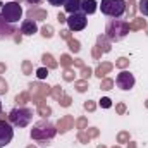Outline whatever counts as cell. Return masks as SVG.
Segmentation results:
<instances>
[{"instance_id": "6da1fadb", "label": "cell", "mask_w": 148, "mask_h": 148, "mask_svg": "<svg viewBox=\"0 0 148 148\" xmlns=\"http://www.w3.org/2000/svg\"><path fill=\"white\" fill-rule=\"evenodd\" d=\"M55 134H57V127L50 121H40L31 129V140H36L41 145H50L48 141L53 140Z\"/></svg>"}, {"instance_id": "7a4b0ae2", "label": "cell", "mask_w": 148, "mask_h": 148, "mask_svg": "<svg viewBox=\"0 0 148 148\" xmlns=\"http://www.w3.org/2000/svg\"><path fill=\"white\" fill-rule=\"evenodd\" d=\"M129 35V23L122 19H109L105 26V36L114 41H121Z\"/></svg>"}, {"instance_id": "3957f363", "label": "cell", "mask_w": 148, "mask_h": 148, "mask_svg": "<svg viewBox=\"0 0 148 148\" xmlns=\"http://www.w3.org/2000/svg\"><path fill=\"white\" fill-rule=\"evenodd\" d=\"M100 9L102 14L112 17V19H119L126 14L127 10V2L126 0H102L100 2Z\"/></svg>"}, {"instance_id": "277c9868", "label": "cell", "mask_w": 148, "mask_h": 148, "mask_svg": "<svg viewBox=\"0 0 148 148\" xmlns=\"http://www.w3.org/2000/svg\"><path fill=\"white\" fill-rule=\"evenodd\" d=\"M0 17L9 24H16L23 17V7L16 0L5 2V3L0 2Z\"/></svg>"}, {"instance_id": "5b68a950", "label": "cell", "mask_w": 148, "mask_h": 148, "mask_svg": "<svg viewBox=\"0 0 148 148\" xmlns=\"http://www.w3.org/2000/svg\"><path fill=\"white\" fill-rule=\"evenodd\" d=\"M33 121V110L28 107H16L9 112V122L16 127H26Z\"/></svg>"}, {"instance_id": "8992f818", "label": "cell", "mask_w": 148, "mask_h": 148, "mask_svg": "<svg viewBox=\"0 0 148 148\" xmlns=\"http://www.w3.org/2000/svg\"><path fill=\"white\" fill-rule=\"evenodd\" d=\"M14 138V129L12 124L9 122V119L0 117V148L7 147Z\"/></svg>"}, {"instance_id": "52a82bcc", "label": "cell", "mask_w": 148, "mask_h": 148, "mask_svg": "<svg viewBox=\"0 0 148 148\" xmlns=\"http://www.w3.org/2000/svg\"><path fill=\"white\" fill-rule=\"evenodd\" d=\"M66 24H67L69 31H83V29L86 28V24H88L86 14H83V12H74V14H71V16L67 17Z\"/></svg>"}, {"instance_id": "ba28073f", "label": "cell", "mask_w": 148, "mask_h": 148, "mask_svg": "<svg viewBox=\"0 0 148 148\" xmlns=\"http://www.w3.org/2000/svg\"><path fill=\"white\" fill-rule=\"evenodd\" d=\"M134 83H136V79H134V76L129 73V71H121V73L117 74V77H115V84H117V88L122 90V91L133 90Z\"/></svg>"}, {"instance_id": "9c48e42d", "label": "cell", "mask_w": 148, "mask_h": 148, "mask_svg": "<svg viewBox=\"0 0 148 148\" xmlns=\"http://www.w3.org/2000/svg\"><path fill=\"white\" fill-rule=\"evenodd\" d=\"M48 93H52V90H50V86H47V84H41V83H31L29 84V95L33 97V102L35 103H41V100L48 95Z\"/></svg>"}, {"instance_id": "30bf717a", "label": "cell", "mask_w": 148, "mask_h": 148, "mask_svg": "<svg viewBox=\"0 0 148 148\" xmlns=\"http://www.w3.org/2000/svg\"><path fill=\"white\" fill-rule=\"evenodd\" d=\"M35 33H38L36 21H33V19H24V21L21 23V35H24V36H33Z\"/></svg>"}, {"instance_id": "8fae6325", "label": "cell", "mask_w": 148, "mask_h": 148, "mask_svg": "<svg viewBox=\"0 0 148 148\" xmlns=\"http://www.w3.org/2000/svg\"><path fill=\"white\" fill-rule=\"evenodd\" d=\"M73 126H74V119L71 115H64V117H60V121L57 122V133L64 134V133H67L69 129H73Z\"/></svg>"}, {"instance_id": "7c38bea8", "label": "cell", "mask_w": 148, "mask_h": 148, "mask_svg": "<svg viewBox=\"0 0 148 148\" xmlns=\"http://www.w3.org/2000/svg\"><path fill=\"white\" fill-rule=\"evenodd\" d=\"M14 33H16L14 26H12V24H9V23H5V21L0 17V40L12 38V36H14Z\"/></svg>"}, {"instance_id": "4fadbf2b", "label": "cell", "mask_w": 148, "mask_h": 148, "mask_svg": "<svg viewBox=\"0 0 148 148\" xmlns=\"http://www.w3.org/2000/svg\"><path fill=\"white\" fill-rule=\"evenodd\" d=\"M98 136V129L97 127H86V129H83V131H79V134H77V140L81 141V143H88L91 138H97Z\"/></svg>"}, {"instance_id": "5bb4252c", "label": "cell", "mask_w": 148, "mask_h": 148, "mask_svg": "<svg viewBox=\"0 0 148 148\" xmlns=\"http://www.w3.org/2000/svg\"><path fill=\"white\" fill-rule=\"evenodd\" d=\"M97 9H98L97 0H81V12H83V14L91 16V14L97 12Z\"/></svg>"}, {"instance_id": "9a60e30c", "label": "cell", "mask_w": 148, "mask_h": 148, "mask_svg": "<svg viewBox=\"0 0 148 148\" xmlns=\"http://www.w3.org/2000/svg\"><path fill=\"white\" fill-rule=\"evenodd\" d=\"M97 48H98L102 53H109L112 50V41L105 36V35H100V36L97 38Z\"/></svg>"}, {"instance_id": "2e32d148", "label": "cell", "mask_w": 148, "mask_h": 148, "mask_svg": "<svg viewBox=\"0 0 148 148\" xmlns=\"http://www.w3.org/2000/svg\"><path fill=\"white\" fill-rule=\"evenodd\" d=\"M47 10L43 9H38V7H31L28 10V19H33V21H45L47 19Z\"/></svg>"}, {"instance_id": "e0dca14e", "label": "cell", "mask_w": 148, "mask_h": 148, "mask_svg": "<svg viewBox=\"0 0 148 148\" xmlns=\"http://www.w3.org/2000/svg\"><path fill=\"white\" fill-rule=\"evenodd\" d=\"M64 9L66 12L74 14V12H81V0H67L64 3Z\"/></svg>"}, {"instance_id": "ac0fdd59", "label": "cell", "mask_w": 148, "mask_h": 148, "mask_svg": "<svg viewBox=\"0 0 148 148\" xmlns=\"http://www.w3.org/2000/svg\"><path fill=\"white\" fill-rule=\"evenodd\" d=\"M112 69H114V64H110V62H103V64H100V66L97 67L95 76H98L100 79H103V76H105V74H109Z\"/></svg>"}, {"instance_id": "d6986e66", "label": "cell", "mask_w": 148, "mask_h": 148, "mask_svg": "<svg viewBox=\"0 0 148 148\" xmlns=\"http://www.w3.org/2000/svg\"><path fill=\"white\" fill-rule=\"evenodd\" d=\"M41 62L45 64V67H48V69H57V62H55V59L50 55V53H43L41 55Z\"/></svg>"}, {"instance_id": "ffe728a7", "label": "cell", "mask_w": 148, "mask_h": 148, "mask_svg": "<svg viewBox=\"0 0 148 148\" xmlns=\"http://www.w3.org/2000/svg\"><path fill=\"white\" fill-rule=\"evenodd\" d=\"M143 28H147L145 19H134L133 23H129V31H136V29H143Z\"/></svg>"}, {"instance_id": "44dd1931", "label": "cell", "mask_w": 148, "mask_h": 148, "mask_svg": "<svg viewBox=\"0 0 148 148\" xmlns=\"http://www.w3.org/2000/svg\"><path fill=\"white\" fill-rule=\"evenodd\" d=\"M31 100V95L29 93H19L17 97H16V103L19 105V107H24V103H28Z\"/></svg>"}, {"instance_id": "7402d4cb", "label": "cell", "mask_w": 148, "mask_h": 148, "mask_svg": "<svg viewBox=\"0 0 148 148\" xmlns=\"http://www.w3.org/2000/svg\"><path fill=\"white\" fill-rule=\"evenodd\" d=\"M67 45H69V50L74 52V53H77L79 50H81V45H79V41L77 40H74V38H67Z\"/></svg>"}, {"instance_id": "603a6c76", "label": "cell", "mask_w": 148, "mask_h": 148, "mask_svg": "<svg viewBox=\"0 0 148 148\" xmlns=\"http://www.w3.org/2000/svg\"><path fill=\"white\" fill-rule=\"evenodd\" d=\"M74 88H76V91H79V93H84V91L88 90V81H86V79L76 81V83H74Z\"/></svg>"}, {"instance_id": "cb8c5ba5", "label": "cell", "mask_w": 148, "mask_h": 148, "mask_svg": "<svg viewBox=\"0 0 148 148\" xmlns=\"http://www.w3.org/2000/svg\"><path fill=\"white\" fill-rule=\"evenodd\" d=\"M38 114H40L41 117H48V115L52 114V109H50L48 105H45V103H38Z\"/></svg>"}, {"instance_id": "d4e9b609", "label": "cell", "mask_w": 148, "mask_h": 148, "mask_svg": "<svg viewBox=\"0 0 148 148\" xmlns=\"http://www.w3.org/2000/svg\"><path fill=\"white\" fill-rule=\"evenodd\" d=\"M112 86H114V79H109V77H103V79H102V83H100V88H102V90H105V91L112 90Z\"/></svg>"}, {"instance_id": "484cf974", "label": "cell", "mask_w": 148, "mask_h": 148, "mask_svg": "<svg viewBox=\"0 0 148 148\" xmlns=\"http://www.w3.org/2000/svg\"><path fill=\"white\" fill-rule=\"evenodd\" d=\"M138 10H140L143 16L148 17V0H140V2H138Z\"/></svg>"}, {"instance_id": "4316f807", "label": "cell", "mask_w": 148, "mask_h": 148, "mask_svg": "<svg viewBox=\"0 0 148 148\" xmlns=\"http://www.w3.org/2000/svg\"><path fill=\"white\" fill-rule=\"evenodd\" d=\"M52 97H53V98L59 102V100L64 97V91H62V88H60V86H53V88H52Z\"/></svg>"}, {"instance_id": "83f0119b", "label": "cell", "mask_w": 148, "mask_h": 148, "mask_svg": "<svg viewBox=\"0 0 148 148\" xmlns=\"http://www.w3.org/2000/svg\"><path fill=\"white\" fill-rule=\"evenodd\" d=\"M41 35L45 38H52L53 36V28H52L50 24H45V26L41 28Z\"/></svg>"}, {"instance_id": "f1b7e54d", "label": "cell", "mask_w": 148, "mask_h": 148, "mask_svg": "<svg viewBox=\"0 0 148 148\" xmlns=\"http://www.w3.org/2000/svg\"><path fill=\"white\" fill-rule=\"evenodd\" d=\"M48 71H50V69H48V67H45V66H43V67H38V69H36V77H38V79H47Z\"/></svg>"}, {"instance_id": "f546056e", "label": "cell", "mask_w": 148, "mask_h": 148, "mask_svg": "<svg viewBox=\"0 0 148 148\" xmlns=\"http://www.w3.org/2000/svg\"><path fill=\"white\" fill-rule=\"evenodd\" d=\"M129 66V59H126V57H119L117 60H115V67H121V69H126Z\"/></svg>"}, {"instance_id": "4dcf8cb0", "label": "cell", "mask_w": 148, "mask_h": 148, "mask_svg": "<svg viewBox=\"0 0 148 148\" xmlns=\"http://www.w3.org/2000/svg\"><path fill=\"white\" fill-rule=\"evenodd\" d=\"M117 143H129V133L127 131H121L117 134Z\"/></svg>"}, {"instance_id": "1f68e13d", "label": "cell", "mask_w": 148, "mask_h": 148, "mask_svg": "<svg viewBox=\"0 0 148 148\" xmlns=\"http://www.w3.org/2000/svg\"><path fill=\"white\" fill-rule=\"evenodd\" d=\"M64 79H66V81H74V79H76V73H74V69L66 67V71H64Z\"/></svg>"}, {"instance_id": "d6a6232c", "label": "cell", "mask_w": 148, "mask_h": 148, "mask_svg": "<svg viewBox=\"0 0 148 148\" xmlns=\"http://www.w3.org/2000/svg\"><path fill=\"white\" fill-rule=\"evenodd\" d=\"M73 64H74V60L69 57V55H67V53L60 57V66H64V67H71Z\"/></svg>"}, {"instance_id": "836d02e7", "label": "cell", "mask_w": 148, "mask_h": 148, "mask_svg": "<svg viewBox=\"0 0 148 148\" xmlns=\"http://www.w3.org/2000/svg\"><path fill=\"white\" fill-rule=\"evenodd\" d=\"M74 124L77 126V129H79V131H83V129H86V127H88V122H86V119H84V117H79Z\"/></svg>"}, {"instance_id": "e575fe53", "label": "cell", "mask_w": 148, "mask_h": 148, "mask_svg": "<svg viewBox=\"0 0 148 148\" xmlns=\"http://www.w3.org/2000/svg\"><path fill=\"white\" fill-rule=\"evenodd\" d=\"M31 71H33L31 62H29V60H23V73L28 76V74H31Z\"/></svg>"}, {"instance_id": "d590c367", "label": "cell", "mask_w": 148, "mask_h": 148, "mask_svg": "<svg viewBox=\"0 0 148 148\" xmlns=\"http://www.w3.org/2000/svg\"><path fill=\"white\" fill-rule=\"evenodd\" d=\"M7 91H9V84L3 77H0V95H5Z\"/></svg>"}, {"instance_id": "8d00e7d4", "label": "cell", "mask_w": 148, "mask_h": 148, "mask_svg": "<svg viewBox=\"0 0 148 148\" xmlns=\"http://www.w3.org/2000/svg\"><path fill=\"white\" fill-rule=\"evenodd\" d=\"M91 74H93V71H91L90 67H86V66H83V67H81V77H83V79H88Z\"/></svg>"}, {"instance_id": "74e56055", "label": "cell", "mask_w": 148, "mask_h": 148, "mask_svg": "<svg viewBox=\"0 0 148 148\" xmlns=\"http://www.w3.org/2000/svg\"><path fill=\"white\" fill-rule=\"evenodd\" d=\"M83 107H84V110H88V112H93L95 109H97V105H95V102H91V100H86Z\"/></svg>"}, {"instance_id": "f35d334b", "label": "cell", "mask_w": 148, "mask_h": 148, "mask_svg": "<svg viewBox=\"0 0 148 148\" xmlns=\"http://www.w3.org/2000/svg\"><path fill=\"white\" fill-rule=\"evenodd\" d=\"M59 103H60L62 107H69V105H71V97H69V95H64V97L59 100Z\"/></svg>"}, {"instance_id": "ab89813d", "label": "cell", "mask_w": 148, "mask_h": 148, "mask_svg": "<svg viewBox=\"0 0 148 148\" xmlns=\"http://www.w3.org/2000/svg\"><path fill=\"white\" fill-rule=\"evenodd\" d=\"M100 105H102L103 109H110L112 107V100L110 98H107V97H103V98L100 100Z\"/></svg>"}, {"instance_id": "60d3db41", "label": "cell", "mask_w": 148, "mask_h": 148, "mask_svg": "<svg viewBox=\"0 0 148 148\" xmlns=\"http://www.w3.org/2000/svg\"><path fill=\"white\" fill-rule=\"evenodd\" d=\"M115 112H117L119 115L126 114V105H124V103H117V105H115Z\"/></svg>"}, {"instance_id": "b9f144b4", "label": "cell", "mask_w": 148, "mask_h": 148, "mask_svg": "<svg viewBox=\"0 0 148 148\" xmlns=\"http://www.w3.org/2000/svg\"><path fill=\"white\" fill-rule=\"evenodd\" d=\"M67 0H48V3L50 5H53V7H60V5H64Z\"/></svg>"}, {"instance_id": "7bdbcfd3", "label": "cell", "mask_w": 148, "mask_h": 148, "mask_svg": "<svg viewBox=\"0 0 148 148\" xmlns=\"http://www.w3.org/2000/svg\"><path fill=\"white\" fill-rule=\"evenodd\" d=\"M93 57H95V59H100V57H102V52H100L97 47L93 48Z\"/></svg>"}, {"instance_id": "ee69618b", "label": "cell", "mask_w": 148, "mask_h": 148, "mask_svg": "<svg viewBox=\"0 0 148 148\" xmlns=\"http://www.w3.org/2000/svg\"><path fill=\"white\" fill-rule=\"evenodd\" d=\"M57 21H59V23H66V21H67V17H66V16H64V14L60 12V14L57 16Z\"/></svg>"}, {"instance_id": "f6af8a7d", "label": "cell", "mask_w": 148, "mask_h": 148, "mask_svg": "<svg viewBox=\"0 0 148 148\" xmlns=\"http://www.w3.org/2000/svg\"><path fill=\"white\" fill-rule=\"evenodd\" d=\"M26 2H28V3H31V5L35 7V5H40V3H41L43 0H26Z\"/></svg>"}, {"instance_id": "bcb514c9", "label": "cell", "mask_w": 148, "mask_h": 148, "mask_svg": "<svg viewBox=\"0 0 148 148\" xmlns=\"http://www.w3.org/2000/svg\"><path fill=\"white\" fill-rule=\"evenodd\" d=\"M5 69H7V66H5V64H2V62H0V74H2V73H5Z\"/></svg>"}, {"instance_id": "7dc6e473", "label": "cell", "mask_w": 148, "mask_h": 148, "mask_svg": "<svg viewBox=\"0 0 148 148\" xmlns=\"http://www.w3.org/2000/svg\"><path fill=\"white\" fill-rule=\"evenodd\" d=\"M129 5H133V0H129ZM129 16L133 17V7H129ZM133 19H134V17H133Z\"/></svg>"}, {"instance_id": "c3c4849f", "label": "cell", "mask_w": 148, "mask_h": 148, "mask_svg": "<svg viewBox=\"0 0 148 148\" xmlns=\"http://www.w3.org/2000/svg\"><path fill=\"white\" fill-rule=\"evenodd\" d=\"M127 148H136V145H134V143H131V141H129V145H127Z\"/></svg>"}, {"instance_id": "681fc988", "label": "cell", "mask_w": 148, "mask_h": 148, "mask_svg": "<svg viewBox=\"0 0 148 148\" xmlns=\"http://www.w3.org/2000/svg\"><path fill=\"white\" fill-rule=\"evenodd\" d=\"M98 148H107V147H103V145H98Z\"/></svg>"}, {"instance_id": "f907efd6", "label": "cell", "mask_w": 148, "mask_h": 148, "mask_svg": "<svg viewBox=\"0 0 148 148\" xmlns=\"http://www.w3.org/2000/svg\"><path fill=\"white\" fill-rule=\"evenodd\" d=\"M26 148H36V147H33V145H29V147H26Z\"/></svg>"}, {"instance_id": "816d5d0a", "label": "cell", "mask_w": 148, "mask_h": 148, "mask_svg": "<svg viewBox=\"0 0 148 148\" xmlns=\"http://www.w3.org/2000/svg\"><path fill=\"white\" fill-rule=\"evenodd\" d=\"M0 114H2V102H0Z\"/></svg>"}, {"instance_id": "f5cc1de1", "label": "cell", "mask_w": 148, "mask_h": 148, "mask_svg": "<svg viewBox=\"0 0 148 148\" xmlns=\"http://www.w3.org/2000/svg\"><path fill=\"white\" fill-rule=\"evenodd\" d=\"M145 107H147V109H148V100H147V103H145Z\"/></svg>"}, {"instance_id": "db71d44e", "label": "cell", "mask_w": 148, "mask_h": 148, "mask_svg": "<svg viewBox=\"0 0 148 148\" xmlns=\"http://www.w3.org/2000/svg\"><path fill=\"white\" fill-rule=\"evenodd\" d=\"M114 148H121V147H119V145H117V147H114Z\"/></svg>"}, {"instance_id": "11a10c76", "label": "cell", "mask_w": 148, "mask_h": 148, "mask_svg": "<svg viewBox=\"0 0 148 148\" xmlns=\"http://www.w3.org/2000/svg\"><path fill=\"white\" fill-rule=\"evenodd\" d=\"M147 35H148V28H147Z\"/></svg>"}]
</instances>
